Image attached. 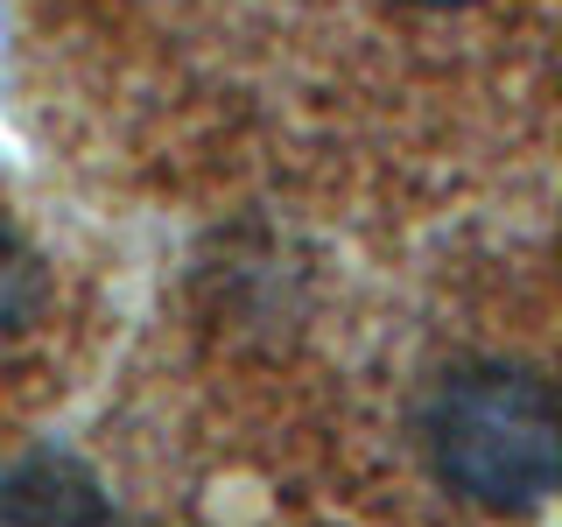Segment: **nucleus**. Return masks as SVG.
Returning <instances> with one entry per match:
<instances>
[{
  "instance_id": "7ed1b4c3",
  "label": "nucleus",
  "mask_w": 562,
  "mask_h": 527,
  "mask_svg": "<svg viewBox=\"0 0 562 527\" xmlns=\"http://www.w3.org/2000/svg\"><path fill=\"white\" fill-rule=\"evenodd\" d=\"M35 303H43V268H35V254L14 239V225H0V345L35 316Z\"/></svg>"
},
{
  "instance_id": "f03ea898",
  "label": "nucleus",
  "mask_w": 562,
  "mask_h": 527,
  "mask_svg": "<svg viewBox=\"0 0 562 527\" xmlns=\"http://www.w3.org/2000/svg\"><path fill=\"white\" fill-rule=\"evenodd\" d=\"M0 527H113V506L78 457L35 450L0 471Z\"/></svg>"
},
{
  "instance_id": "20e7f679",
  "label": "nucleus",
  "mask_w": 562,
  "mask_h": 527,
  "mask_svg": "<svg viewBox=\"0 0 562 527\" xmlns=\"http://www.w3.org/2000/svg\"><path fill=\"white\" fill-rule=\"evenodd\" d=\"M422 8H464V0H422Z\"/></svg>"
},
{
  "instance_id": "f257e3e1",
  "label": "nucleus",
  "mask_w": 562,
  "mask_h": 527,
  "mask_svg": "<svg viewBox=\"0 0 562 527\" xmlns=\"http://www.w3.org/2000/svg\"><path fill=\"white\" fill-rule=\"evenodd\" d=\"M422 444L450 492L499 506V514L541 506L562 471V422L549 380L506 359L457 366L450 380H436L429 408H422Z\"/></svg>"
}]
</instances>
